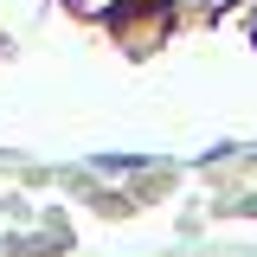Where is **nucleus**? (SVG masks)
<instances>
[{"label": "nucleus", "mask_w": 257, "mask_h": 257, "mask_svg": "<svg viewBox=\"0 0 257 257\" xmlns=\"http://www.w3.org/2000/svg\"><path fill=\"white\" fill-rule=\"evenodd\" d=\"M148 167H161V155H90L96 180H135V174H148Z\"/></svg>", "instance_id": "f257e3e1"}]
</instances>
